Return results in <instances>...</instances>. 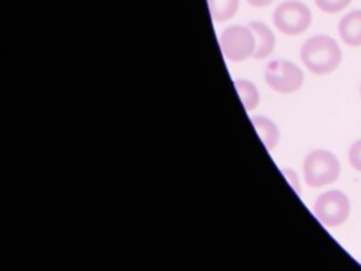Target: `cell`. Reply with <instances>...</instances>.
Masks as SVG:
<instances>
[{"mask_svg": "<svg viewBox=\"0 0 361 271\" xmlns=\"http://www.w3.org/2000/svg\"><path fill=\"white\" fill-rule=\"evenodd\" d=\"M300 59L312 73L326 75L341 64V48L329 35H314L303 42Z\"/></svg>", "mask_w": 361, "mask_h": 271, "instance_id": "6da1fadb", "label": "cell"}, {"mask_svg": "<svg viewBox=\"0 0 361 271\" xmlns=\"http://www.w3.org/2000/svg\"><path fill=\"white\" fill-rule=\"evenodd\" d=\"M303 175L305 182L312 188L326 186L338 178L340 162L333 152L314 150L303 161Z\"/></svg>", "mask_w": 361, "mask_h": 271, "instance_id": "7a4b0ae2", "label": "cell"}, {"mask_svg": "<svg viewBox=\"0 0 361 271\" xmlns=\"http://www.w3.org/2000/svg\"><path fill=\"white\" fill-rule=\"evenodd\" d=\"M313 212L324 226L337 227L350 216V200L344 192L331 189L317 196Z\"/></svg>", "mask_w": 361, "mask_h": 271, "instance_id": "3957f363", "label": "cell"}, {"mask_svg": "<svg viewBox=\"0 0 361 271\" xmlns=\"http://www.w3.org/2000/svg\"><path fill=\"white\" fill-rule=\"evenodd\" d=\"M312 23L310 8L299 0H286L274 11L275 27L286 35H298L309 28Z\"/></svg>", "mask_w": 361, "mask_h": 271, "instance_id": "277c9868", "label": "cell"}, {"mask_svg": "<svg viewBox=\"0 0 361 271\" xmlns=\"http://www.w3.org/2000/svg\"><path fill=\"white\" fill-rule=\"evenodd\" d=\"M220 47L228 61L241 62L254 54V32L248 25H231L221 32Z\"/></svg>", "mask_w": 361, "mask_h": 271, "instance_id": "5b68a950", "label": "cell"}, {"mask_svg": "<svg viewBox=\"0 0 361 271\" xmlns=\"http://www.w3.org/2000/svg\"><path fill=\"white\" fill-rule=\"evenodd\" d=\"M303 79L302 69L286 59H275L265 68V82L279 93L296 92L302 86Z\"/></svg>", "mask_w": 361, "mask_h": 271, "instance_id": "8992f818", "label": "cell"}, {"mask_svg": "<svg viewBox=\"0 0 361 271\" xmlns=\"http://www.w3.org/2000/svg\"><path fill=\"white\" fill-rule=\"evenodd\" d=\"M338 35L348 47L361 45V8L351 10L340 20Z\"/></svg>", "mask_w": 361, "mask_h": 271, "instance_id": "52a82bcc", "label": "cell"}, {"mask_svg": "<svg viewBox=\"0 0 361 271\" xmlns=\"http://www.w3.org/2000/svg\"><path fill=\"white\" fill-rule=\"evenodd\" d=\"M248 27L252 30L255 38V49L252 56L255 59L267 58L274 51L275 47V37L271 28L261 21H250Z\"/></svg>", "mask_w": 361, "mask_h": 271, "instance_id": "ba28073f", "label": "cell"}, {"mask_svg": "<svg viewBox=\"0 0 361 271\" xmlns=\"http://www.w3.org/2000/svg\"><path fill=\"white\" fill-rule=\"evenodd\" d=\"M251 123H252L254 128L257 130L259 138L262 140L265 148L268 151L274 150L275 145L278 144V140H279V130H278L276 124L272 120H269L268 117H264V116L252 117Z\"/></svg>", "mask_w": 361, "mask_h": 271, "instance_id": "9c48e42d", "label": "cell"}, {"mask_svg": "<svg viewBox=\"0 0 361 271\" xmlns=\"http://www.w3.org/2000/svg\"><path fill=\"white\" fill-rule=\"evenodd\" d=\"M207 4L214 21H227L238 10V0H207Z\"/></svg>", "mask_w": 361, "mask_h": 271, "instance_id": "30bf717a", "label": "cell"}, {"mask_svg": "<svg viewBox=\"0 0 361 271\" xmlns=\"http://www.w3.org/2000/svg\"><path fill=\"white\" fill-rule=\"evenodd\" d=\"M234 86L237 89V93H238L245 110L250 112V110L255 109L259 102V93H258L255 85L250 80L238 79L234 82Z\"/></svg>", "mask_w": 361, "mask_h": 271, "instance_id": "8fae6325", "label": "cell"}, {"mask_svg": "<svg viewBox=\"0 0 361 271\" xmlns=\"http://www.w3.org/2000/svg\"><path fill=\"white\" fill-rule=\"evenodd\" d=\"M317 8L327 14H336L350 6L351 0H314Z\"/></svg>", "mask_w": 361, "mask_h": 271, "instance_id": "7c38bea8", "label": "cell"}, {"mask_svg": "<svg viewBox=\"0 0 361 271\" xmlns=\"http://www.w3.org/2000/svg\"><path fill=\"white\" fill-rule=\"evenodd\" d=\"M348 161L355 171L361 172V138L351 144L348 150Z\"/></svg>", "mask_w": 361, "mask_h": 271, "instance_id": "4fadbf2b", "label": "cell"}, {"mask_svg": "<svg viewBox=\"0 0 361 271\" xmlns=\"http://www.w3.org/2000/svg\"><path fill=\"white\" fill-rule=\"evenodd\" d=\"M282 172H283L285 178L288 179L289 185L299 193V192H300V186H299V178H298L296 172H295L293 169H289V168H285Z\"/></svg>", "mask_w": 361, "mask_h": 271, "instance_id": "5bb4252c", "label": "cell"}, {"mask_svg": "<svg viewBox=\"0 0 361 271\" xmlns=\"http://www.w3.org/2000/svg\"><path fill=\"white\" fill-rule=\"evenodd\" d=\"M251 6H255V7H264V6H268L271 4L274 0H247Z\"/></svg>", "mask_w": 361, "mask_h": 271, "instance_id": "9a60e30c", "label": "cell"}, {"mask_svg": "<svg viewBox=\"0 0 361 271\" xmlns=\"http://www.w3.org/2000/svg\"><path fill=\"white\" fill-rule=\"evenodd\" d=\"M360 95H361V86H360Z\"/></svg>", "mask_w": 361, "mask_h": 271, "instance_id": "2e32d148", "label": "cell"}]
</instances>
